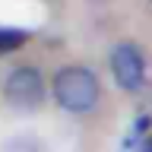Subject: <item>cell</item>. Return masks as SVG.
<instances>
[{
	"instance_id": "obj_6",
	"label": "cell",
	"mask_w": 152,
	"mask_h": 152,
	"mask_svg": "<svg viewBox=\"0 0 152 152\" xmlns=\"http://www.w3.org/2000/svg\"><path fill=\"white\" fill-rule=\"evenodd\" d=\"M149 3H152V0H149Z\"/></svg>"
},
{
	"instance_id": "obj_5",
	"label": "cell",
	"mask_w": 152,
	"mask_h": 152,
	"mask_svg": "<svg viewBox=\"0 0 152 152\" xmlns=\"http://www.w3.org/2000/svg\"><path fill=\"white\" fill-rule=\"evenodd\" d=\"M7 152H45V149H41V142L32 140V136H19V140H10Z\"/></svg>"
},
{
	"instance_id": "obj_1",
	"label": "cell",
	"mask_w": 152,
	"mask_h": 152,
	"mask_svg": "<svg viewBox=\"0 0 152 152\" xmlns=\"http://www.w3.org/2000/svg\"><path fill=\"white\" fill-rule=\"evenodd\" d=\"M51 92H54V102L64 111L86 114V111H92L95 102H98V76L89 66H79V64L60 66L54 73Z\"/></svg>"
},
{
	"instance_id": "obj_2",
	"label": "cell",
	"mask_w": 152,
	"mask_h": 152,
	"mask_svg": "<svg viewBox=\"0 0 152 152\" xmlns=\"http://www.w3.org/2000/svg\"><path fill=\"white\" fill-rule=\"evenodd\" d=\"M3 95L19 111H35L45 102V79L35 66H16L3 83Z\"/></svg>"
},
{
	"instance_id": "obj_3",
	"label": "cell",
	"mask_w": 152,
	"mask_h": 152,
	"mask_svg": "<svg viewBox=\"0 0 152 152\" xmlns=\"http://www.w3.org/2000/svg\"><path fill=\"white\" fill-rule=\"evenodd\" d=\"M111 73L114 83L127 89V92H136L142 83H146V60H142V51L130 41H124L111 51Z\"/></svg>"
},
{
	"instance_id": "obj_4",
	"label": "cell",
	"mask_w": 152,
	"mask_h": 152,
	"mask_svg": "<svg viewBox=\"0 0 152 152\" xmlns=\"http://www.w3.org/2000/svg\"><path fill=\"white\" fill-rule=\"evenodd\" d=\"M28 41V32H19V28H0V57L13 54Z\"/></svg>"
}]
</instances>
